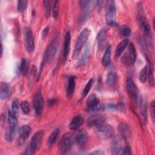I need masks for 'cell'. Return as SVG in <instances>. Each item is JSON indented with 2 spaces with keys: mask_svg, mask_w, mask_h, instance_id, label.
I'll list each match as a JSON object with an SVG mask.
<instances>
[{
  "mask_svg": "<svg viewBox=\"0 0 155 155\" xmlns=\"http://www.w3.org/2000/svg\"><path fill=\"white\" fill-rule=\"evenodd\" d=\"M20 107H21V108L22 112L24 114H27L30 113V105H29V104L27 101L21 102L20 104Z\"/></svg>",
  "mask_w": 155,
  "mask_h": 155,
  "instance_id": "8d00e7d4",
  "label": "cell"
},
{
  "mask_svg": "<svg viewBox=\"0 0 155 155\" xmlns=\"http://www.w3.org/2000/svg\"><path fill=\"white\" fill-rule=\"evenodd\" d=\"M88 140V134L85 130H79L74 135V142L79 147H83Z\"/></svg>",
  "mask_w": 155,
  "mask_h": 155,
  "instance_id": "5bb4252c",
  "label": "cell"
},
{
  "mask_svg": "<svg viewBox=\"0 0 155 155\" xmlns=\"http://www.w3.org/2000/svg\"><path fill=\"white\" fill-rule=\"evenodd\" d=\"M105 107L100 105L99 99L94 94H91L87 101V111L90 113L104 110Z\"/></svg>",
  "mask_w": 155,
  "mask_h": 155,
  "instance_id": "52a82bcc",
  "label": "cell"
},
{
  "mask_svg": "<svg viewBox=\"0 0 155 155\" xmlns=\"http://www.w3.org/2000/svg\"><path fill=\"white\" fill-rule=\"evenodd\" d=\"M147 72H148V65H145L143 68L141 70L139 73V80L142 83H144L147 78Z\"/></svg>",
  "mask_w": 155,
  "mask_h": 155,
  "instance_id": "4dcf8cb0",
  "label": "cell"
},
{
  "mask_svg": "<svg viewBox=\"0 0 155 155\" xmlns=\"http://www.w3.org/2000/svg\"><path fill=\"white\" fill-rule=\"evenodd\" d=\"M128 44V40L125 39L122 41L117 46L116 49L115 50V58L116 59L119 58L120 56L122 54L124 50L126 48Z\"/></svg>",
  "mask_w": 155,
  "mask_h": 155,
  "instance_id": "484cf974",
  "label": "cell"
},
{
  "mask_svg": "<svg viewBox=\"0 0 155 155\" xmlns=\"http://www.w3.org/2000/svg\"><path fill=\"white\" fill-rule=\"evenodd\" d=\"M59 131H60L59 128H57L55 130H54L52 131V133L50 134L47 140V144L48 146L52 145L54 143V142L56 140L57 137L59 134Z\"/></svg>",
  "mask_w": 155,
  "mask_h": 155,
  "instance_id": "f546056e",
  "label": "cell"
},
{
  "mask_svg": "<svg viewBox=\"0 0 155 155\" xmlns=\"http://www.w3.org/2000/svg\"><path fill=\"white\" fill-rule=\"evenodd\" d=\"M93 79H90L88 81V82L87 83V84H86V85H85V88H84V90L82 93V97H85L87 95V94L88 93V92L90 91V90L91 89V87L93 85Z\"/></svg>",
  "mask_w": 155,
  "mask_h": 155,
  "instance_id": "836d02e7",
  "label": "cell"
},
{
  "mask_svg": "<svg viewBox=\"0 0 155 155\" xmlns=\"http://www.w3.org/2000/svg\"><path fill=\"white\" fill-rule=\"evenodd\" d=\"M59 45V35H56L52 39L48 48L45 50L47 53V61L50 63L54 59Z\"/></svg>",
  "mask_w": 155,
  "mask_h": 155,
  "instance_id": "ba28073f",
  "label": "cell"
},
{
  "mask_svg": "<svg viewBox=\"0 0 155 155\" xmlns=\"http://www.w3.org/2000/svg\"><path fill=\"white\" fill-rule=\"evenodd\" d=\"M31 131V129L29 125H24L19 130V136L18 139V145H22L25 141L28 139Z\"/></svg>",
  "mask_w": 155,
  "mask_h": 155,
  "instance_id": "4fadbf2b",
  "label": "cell"
},
{
  "mask_svg": "<svg viewBox=\"0 0 155 155\" xmlns=\"http://www.w3.org/2000/svg\"><path fill=\"white\" fill-rule=\"evenodd\" d=\"M48 32H49V27H48V26H47V27H45L44 28V30H43L42 31V33H41L42 38L43 39H44V38L47 36Z\"/></svg>",
  "mask_w": 155,
  "mask_h": 155,
  "instance_id": "b9f144b4",
  "label": "cell"
},
{
  "mask_svg": "<svg viewBox=\"0 0 155 155\" xmlns=\"http://www.w3.org/2000/svg\"><path fill=\"white\" fill-rule=\"evenodd\" d=\"M75 79L74 76H71L68 80V84L66 90V96L68 99L71 98L73 95L75 88Z\"/></svg>",
  "mask_w": 155,
  "mask_h": 155,
  "instance_id": "603a6c76",
  "label": "cell"
},
{
  "mask_svg": "<svg viewBox=\"0 0 155 155\" xmlns=\"http://www.w3.org/2000/svg\"><path fill=\"white\" fill-rule=\"evenodd\" d=\"M90 30L87 28H84L79 34L77 39V41L74 46V48L73 50V53L72 55V58L74 59H77L78 57L79 56L83 46L84 45L85 43L86 42V41H87L90 36Z\"/></svg>",
  "mask_w": 155,
  "mask_h": 155,
  "instance_id": "3957f363",
  "label": "cell"
},
{
  "mask_svg": "<svg viewBox=\"0 0 155 155\" xmlns=\"http://www.w3.org/2000/svg\"><path fill=\"white\" fill-rule=\"evenodd\" d=\"M91 154H104V152L102 150H96L94 152H92Z\"/></svg>",
  "mask_w": 155,
  "mask_h": 155,
  "instance_id": "ee69618b",
  "label": "cell"
},
{
  "mask_svg": "<svg viewBox=\"0 0 155 155\" xmlns=\"http://www.w3.org/2000/svg\"><path fill=\"white\" fill-rule=\"evenodd\" d=\"M117 74L116 72L111 71L107 74L106 78V82L109 86L113 87L114 85H115L117 82Z\"/></svg>",
  "mask_w": 155,
  "mask_h": 155,
  "instance_id": "83f0119b",
  "label": "cell"
},
{
  "mask_svg": "<svg viewBox=\"0 0 155 155\" xmlns=\"http://www.w3.org/2000/svg\"><path fill=\"white\" fill-rule=\"evenodd\" d=\"M150 113L151 115V118L153 122L155 120V104L154 101H153L151 104V108H150Z\"/></svg>",
  "mask_w": 155,
  "mask_h": 155,
  "instance_id": "ab89813d",
  "label": "cell"
},
{
  "mask_svg": "<svg viewBox=\"0 0 155 155\" xmlns=\"http://www.w3.org/2000/svg\"><path fill=\"white\" fill-rule=\"evenodd\" d=\"M44 7L45 9V13L47 17H48L51 12V5L50 1H43Z\"/></svg>",
  "mask_w": 155,
  "mask_h": 155,
  "instance_id": "74e56055",
  "label": "cell"
},
{
  "mask_svg": "<svg viewBox=\"0 0 155 155\" xmlns=\"http://www.w3.org/2000/svg\"><path fill=\"white\" fill-rule=\"evenodd\" d=\"M90 2H91L90 1H80L79 4H80V6L82 8V9L86 10L90 6Z\"/></svg>",
  "mask_w": 155,
  "mask_h": 155,
  "instance_id": "f35d334b",
  "label": "cell"
},
{
  "mask_svg": "<svg viewBox=\"0 0 155 155\" xmlns=\"http://www.w3.org/2000/svg\"><path fill=\"white\" fill-rule=\"evenodd\" d=\"M25 46L26 50L28 53H31L35 48V39L31 30L28 27H25L24 30Z\"/></svg>",
  "mask_w": 155,
  "mask_h": 155,
  "instance_id": "9c48e42d",
  "label": "cell"
},
{
  "mask_svg": "<svg viewBox=\"0 0 155 155\" xmlns=\"http://www.w3.org/2000/svg\"><path fill=\"white\" fill-rule=\"evenodd\" d=\"M139 25L145 33H146L147 35H150V33L151 32L150 25L147 20V18L145 16L144 12L142 9L141 5H140V8H139Z\"/></svg>",
  "mask_w": 155,
  "mask_h": 155,
  "instance_id": "8fae6325",
  "label": "cell"
},
{
  "mask_svg": "<svg viewBox=\"0 0 155 155\" xmlns=\"http://www.w3.org/2000/svg\"><path fill=\"white\" fill-rule=\"evenodd\" d=\"M137 54L134 44L131 42L128 45V56L127 61L129 64H134L136 61Z\"/></svg>",
  "mask_w": 155,
  "mask_h": 155,
  "instance_id": "7402d4cb",
  "label": "cell"
},
{
  "mask_svg": "<svg viewBox=\"0 0 155 155\" xmlns=\"http://www.w3.org/2000/svg\"><path fill=\"white\" fill-rule=\"evenodd\" d=\"M90 53H91L90 45L88 44L86 45L84 49V51L78 61V66L83 67L88 63L90 57Z\"/></svg>",
  "mask_w": 155,
  "mask_h": 155,
  "instance_id": "e0dca14e",
  "label": "cell"
},
{
  "mask_svg": "<svg viewBox=\"0 0 155 155\" xmlns=\"http://www.w3.org/2000/svg\"><path fill=\"white\" fill-rule=\"evenodd\" d=\"M121 140L119 136H115L111 143V151L114 154H119L122 147H121Z\"/></svg>",
  "mask_w": 155,
  "mask_h": 155,
  "instance_id": "ac0fdd59",
  "label": "cell"
},
{
  "mask_svg": "<svg viewBox=\"0 0 155 155\" xmlns=\"http://www.w3.org/2000/svg\"><path fill=\"white\" fill-rule=\"evenodd\" d=\"M97 48L99 50H102L105 48L107 44V31L105 28H101L97 35Z\"/></svg>",
  "mask_w": 155,
  "mask_h": 155,
  "instance_id": "9a60e30c",
  "label": "cell"
},
{
  "mask_svg": "<svg viewBox=\"0 0 155 155\" xmlns=\"http://www.w3.org/2000/svg\"><path fill=\"white\" fill-rule=\"evenodd\" d=\"M33 104L36 116H40L42 114L44 108V98L40 91L36 93L34 95Z\"/></svg>",
  "mask_w": 155,
  "mask_h": 155,
  "instance_id": "30bf717a",
  "label": "cell"
},
{
  "mask_svg": "<svg viewBox=\"0 0 155 155\" xmlns=\"http://www.w3.org/2000/svg\"><path fill=\"white\" fill-rule=\"evenodd\" d=\"M18 110H19V102L17 99H15L12 101V112L15 115L18 116Z\"/></svg>",
  "mask_w": 155,
  "mask_h": 155,
  "instance_id": "d590c367",
  "label": "cell"
},
{
  "mask_svg": "<svg viewBox=\"0 0 155 155\" xmlns=\"http://www.w3.org/2000/svg\"><path fill=\"white\" fill-rule=\"evenodd\" d=\"M118 130L119 131L120 133V136L125 138V139H127L128 137H129L130 136L131 134V131H130V129L129 126L125 124V123H121L118 127Z\"/></svg>",
  "mask_w": 155,
  "mask_h": 155,
  "instance_id": "cb8c5ba5",
  "label": "cell"
},
{
  "mask_svg": "<svg viewBox=\"0 0 155 155\" xmlns=\"http://www.w3.org/2000/svg\"><path fill=\"white\" fill-rule=\"evenodd\" d=\"M8 122L9 125V129L8 131L13 134H15L18 124V119L17 116H15L10 111H8Z\"/></svg>",
  "mask_w": 155,
  "mask_h": 155,
  "instance_id": "2e32d148",
  "label": "cell"
},
{
  "mask_svg": "<svg viewBox=\"0 0 155 155\" xmlns=\"http://www.w3.org/2000/svg\"><path fill=\"white\" fill-rule=\"evenodd\" d=\"M74 142V135L71 133H67L63 134L59 139L58 148L60 151L66 153L71 148Z\"/></svg>",
  "mask_w": 155,
  "mask_h": 155,
  "instance_id": "277c9868",
  "label": "cell"
},
{
  "mask_svg": "<svg viewBox=\"0 0 155 155\" xmlns=\"http://www.w3.org/2000/svg\"><path fill=\"white\" fill-rule=\"evenodd\" d=\"M11 91L10 85L7 82H1L0 85V98L1 100L7 99Z\"/></svg>",
  "mask_w": 155,
  "mask_h": 155,
  "instance_id": "44dd1931",
  "label": "cell"
},
{
  "mask_svg": "<svg viewBox=\"0 0 155 155\" xmlns=\"http://www.w3.org/2000/svg\"><path fill=\"white\" fill-rule=\"evenodd\" d=\"M119 34L124 37L128 36L131 34V29L127 25H124L119 29Z\"/></svg>",
  "mask_w": 155,
  "mask_h": 155,
  "instance_id": "d6a6232c",
  "label": "cell"
},
{
  "mask_svg": "<svg viewBox=\"0 0 155 155\" xmlns=\"http://www.w3.org/2000/svg\"><path fill=\"white\" fill-rule=\"evenodd\" d=\"M127 93L135 105H140L142 102L140 92L132 79H128L126 82Z\"/></svg>",
  "mask_w": 155,
  "mask_h": 155,
  "instance_id": "7a4b0ae2",
  "label": "cell"
},
{
  "mask_svg": "<svg viewBox=\"0 0 155 155\" xmlns=\"http://www.w3.org/2000/svg\"><path fill=\"white\" fill-rule=\"evenodd\" d=\"M106 117L102 114H95L90 116L87 120V125L91 127H97L105 123Z\"/></svg>",
  "mask_w": 155,
  "mask_h": 155,
  "instance_id": "7c38bea8",
  "label": "cell"
},
{
  "mask_svg": "<svg viewBox=\"0 0 155 155\" xmlns=\"http://www.w3.org/2000/svg\"><path fill=\"white\" fill-rule=\"evenodd\" d=\"M28 71V63L27 61L25 58H22L21 59L20 65L18 68V73L22 74L25 76L27 74Z\"/></svg>",
  "mask_w": 155,
  "mask_h": 155,
  "instance_id": "4316f807",
  "label": "cell"
},
{
  "mask_svg": "<svg viewBox=\"0 0 155 155\" xmlns=\"http://www.w3.org/2000/svg\"><path fill=\"white\" fill-rule=\"evenodd\" d=\"M114 133L113 127L109 124H101L96 127L95 134L97 137L105 140L111 138Z\"/></svg>",
  "mask_w": 155,
  "mask_h": 155,
  "instance_id": "8992f818",
  "label": "cell"
},
{
  "mask_svg": "<svg viewBox=\"0 0 155 155\" xmlns=\"http://www.w3.org/2000/svg\"><path fill=\"white\" fill-rule=\"evenodd\" d=\"M43 136L44 131L42 130H39L36 132L31 138L30 143L27 147L24 154L27 155H31L35 154L41 145Z\"/></svg>",
  "mask_w": 155,
  "mask_h": 155,
  "instance_id": "6da1fadb",
  "label": "cell"
},
{
  "mask_svg": "<svg viewBox=\"0 0 155 155\" xmlns=\"http://www.w3.org/2000/svg\"><path fill=\"white\" fill-rule=\"evenodd\" d=\"M111 60V46L107 47L102 59V64L104 67H107L110 64Z\"/></svg>",
  "mask_w": 155,
  "mask_h": 155,
  "instance_id": "f1b7e54d",
  "label": "cell"
},
{
  "mask_svg": "<svg viewBox=\"0 0 155 155\" xmlns=\"http://www.w3.org/2000/svg\"><path fill=\"white\" fill-rule=\"evenodd\" d=\"M147 61L148 62V69L147 72V76L148 79V82L150 85L151 87H153L154 85V76H153V63L151 58L147 57Z\"/></svg>",
  "mask_w": 155,
  "mask_h": 155,
  "instance_id": "d4e9b609",
  "label": "cell"
},
{
  "mask_svg": "<svg viewBox=\"0 0 155 155\" xmlns=\"http://www.w3.org/2000/svg\"><path fill=\"white\" fill-rule=\"evenodd\" d=\"M59 1H54L53 2V7H52V14L53 17L56 19L59 15Z\"/></svg>",
  "mask_w": 155,
  "mask_h": 155,
  "instance_id": "1f68e13d",
  "label": "cell"
},
{
  "mask_svg": "<svg viewBox=\"0 0 155 155\" xmlns=\"http://www.w3.org/2000/svg\"><path fill=\"white\" fill-rule=\"evenodd\" d=\"M70 41H71L70 33V31H68L66 32L64 37V49H63V58L64 61L67 59L70 51Z\"/></svg>",
  "mask_w": 155,
  "mask_h": 155,
  "instance_id": "d6986e66",
  "label": "cell"
},
{
  "mask_svg": "<svg viewBox=\"0 0 155 155\" xmlns=\"http://www.w3.org/2000/svg\"><path fill=\"white\" fill-rule=\"evenodd\" d=\"M131 154V150L128 147H126L124 149H122L119 153V154Z\"/></svg>",
  "mask_w": 155,
  "mask_h": 155,
  "instance_id": "60d3db41",
  "label": "cell"
},
{
  "mask_svg": "<svg viewBox=\"0 0 155 155\" xmlns=\"http://www.w3.org/2000/svg\"><path fill=\"white\" fill-rule=\"evenodd\" d=\"M84 117L81 115L74 116L69 124V128L71 130H78L83 124Z\"/></svg>",
  "mask_w": 155,
  "mask_h": 155,
  "instance_id": "ffe728a7",
  "label": "cell"
},
{
  "mask_svg": "<svg viewBox=\"0 0 155 155\" xmlns=\"http://www.w3.org/2000/svg\"><path fill=\"white\" fill-rule=\"evenodd\" d=\"M27 1L24 0V1H19L18 2V6L17 9L19 12H22L25 11L27 7Z\"/></svg>",
  "mask_w": 155,
  "mask_h": 155,
  "instance_id": "e575fe53",
  "label": "cell"
},
{
  "mask_svg": "<svg viewBox=\"0 0 155 155\" xmlns=\"http://www.w3.org/2000/svg\"><path fill=\"white\" fill-rule=\"evenodd\" d=\"M116 15V8L115 2L113 0L107 1L105 7V19L108 25L111 27L117 25V23L115 21Z\"/></svg>",
  "mask_w": 155,
  "mask_h": 155,
  "instance_id": "5b68a950",
  "label": "cell"
},
{
  "mask_svg": "<svg viewBox=\"0 0 155 155\" xmlns=\"http://www.w3.org/2000/svg\"><path fill=\"white\" fill-rule=\"evenodd\" d=\"M57 102H58V101L56 99H50L48 101V105L51 107V106H53L54 104H56Z\"/></svg>",
  "mask_w": 155,
  "mask_h": 155,
  "instance_id": "7bdbcfd3",
  "label": "cell"
}]
</instances>
